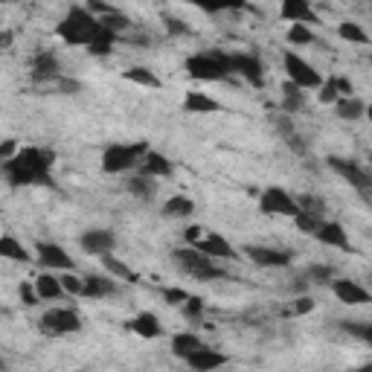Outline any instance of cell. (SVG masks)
<instances>
[{"label":"cell","instance_id":"c3c4849f","mask_svg":"<svg viewBox=\"0 0 372 372\" xmlns=\"http://www.w3.org/2000/svg\"><path fill=\"white\" fill-rule=\"evenodd\" d=\"M18 152H20V148H18V143L15 140H4V145H0V160H12V157H18Z\"/></svg>","mask_w":372,"mask_h":372},{"label":"cell","instance_id":"f907efd6","mask_svg":"<svg viewBox=\"0 0 372 372\" xmlns=\"http://www.w3.org/2000/svg\"><path fill=\"white\" fill-rule=\"evenodd\" d=\"M335 82H337V90H340V99H349V96H355V88H352V82L346 79V76H335Z\"/></svg>","mask_w":372,"mask_h":372},{"label":"cell","instance_id":"d6a6232c","mask_svg":"<svg viewBox=\"0 0 372 372\" xmlns=\"http://www.w3.org/2000/svg\"><path fill=\"white\" fill-rule=\"evenodd\" d=\"M102 265H105V270H108L111 277H116V280H122V282H137V274H134V270H131L126 262H122V259H114V256L108 253V256H102Z\"/></svg>","mask_w":372,"mask_h":372},{"label":"cell","instance_id":"db71d44e","mask_svg":"<svg viewBox=\"0 0 372 372\" xmlns=\"http://www.w3.org/2000/svg\"><path fill=\"white\" fill-rule=\"evenodd\" d=\"M369 160H372V155H369Z\"/></svg>","mask_w":372,"mask_h":372},{"label":"cell","instance_id":"277c9868","mask_svg":"<svg viewBox=\"0 0 372 372\" xmlns=\"http://www.w3.org/2000/svg\"><path fill=\"white\" fill-rule=\"evenodd\" d=\"M172 259H175V265L184 270L186 277H192V280L210 282V280H224L227 277L224 270L215 265V259L204 256L198 247H178V251H172Z\"/></svg>","mask_w":372,"mask_h":372},{"label":"cell","instance_id":"484cf974","mask_svg":"<svg viewBox=\"0 0 372 372\" xmlns=\"http://www.w3.org/2000/svg\"><path fill=\"white\" fill-rule=\"evenodd\" d=\"M192 212H195V201L186 195H172L163 204V215H169V218H189Z\"/></svg>","mask_w":372,"mask_h":372},{"label":"cell","instance_id":"681fc988","mask_svg":"<svg viewBox=\"0 0 372 372\" xmlns=\"http://www.w3.org/2000/svg\"><path fill=\"white\" fill-rule=\"evenodd\" d=\"M56 88H59L61 93H70V96H73V93H79V90H82V85H79L76 79H64V76H61V79L56 82Z\"/></svg>","mask_w":372,"mask_h":372},{"label":"cell","instance_id":"ab89813d","mask_svg":"<svg viewBox=\"0 0 372 372\" xmlns=\"http://www.w3.org/2000/svg\"><path fill=\"white\" fill-rule=\"evenodd\" d=\"M340 329L361 337V340H366V343H372V323H340Z\"/></svg>","mask_w":372,"mask_h":372},{"label":"cell","instance_id":"f35d334b","mask_svg":"<svg viewBox=\"0 0 372 372\" xmlns=\"http://www.w3.org/2000/svg\"><path fill=\"white\" fill-rule=\"evenodd\" d=\"M61 285H64V294H70V296H85V280L82 277L64 274L61 277Z\"/></svg>","mask_w":372,"mask_h":372},{"label":"cell","instance_id":"816d5d0a","mask_svg":"<svg viewBox=\"0 0 372 372\" xmlns=\"http://www.w3.org/2000/svg\"><path fill=\"white\" fill-rule=\"evenodd\" d=\"M366 119H369V122H372V102H369V105H366Z\"/></svg>","mask_w":372,"mask_h":372},{"label":"cell","instance_id":"ba28073f","mask_svg":"<svg viewBox=\"0 0 372 372\" xmlns=\"http://www.w3.org/2000/svg\"><path fill=\"white\" fill-rule=\"evenodd\" d=\"M259 210H262L265 215L296 218V212H300V204H296L282 186H268V189L259 195Z\"/></svg>","mask_w":372,"mask_h":372},{"label":"cell","instance_id":"d4e9b609","mask_svg":"<svg viewBox=\"0 0 372 372\" xmlns=\"http://www.w3.org/2000/svg\"><path fill=\"white\" fill-rule=\"evenodd\" d=\"M218 108H221V105L215 102L212 96L198 93V90L186 93V99H184V111H189V114H212V111H218Z\"/></svg>","mask_w":372,"mask_h":372},{"label":"cell","instance_id":"4dcf8cb0","mask_svg":"<svg viewBox=\"0 0 372 372\" xmlns=\"http://www.w3.org/2000/svg\"><path fill=\"white\" fill-rule=\"evenodd\" d=\"M122 79H128L134 85H143V88H160L163 85L148 67H128V70H122Z\"/></svg>","mask_w":372,"mask_h":372},{"label":"cell","instance_id":"7402d4cb","mask_svg":"<svg viewBox=\"0 0 372 372\" xmlns=\"http://www.w3.org/2000/svg\"><path fill=\"white\" fill-rule=\"evenodd\" d=\"M35 291L41 300H59V296H64V285H61V277L49 274V270H44V274L35 277Z\"/></svg>","mask_w":372,"mask_h":372},{"label":"cell","instance_id":"ffe728a7","mask_svg":"<svg viewBox=\"0 0 372 372\" xmlns=\"http://www.w3.org/2000/svg\"><path fill=\"white\" fill-rule=\"evenodd\" d=\"M172 172H175V163L163 152H148L140 163V175H148V178H169Z\"/></svg>","mask_w":372,"mask_h":372},{"label":"cell","instance_id":"ac0fdd59","mask_svg":"<svg viewBox=\"0 0 372 372\" xmlns=\"http://www.w3.org/2000/svg\"><path fill=\"white\" fill-rule=\"evenodd\" d=\"M32 79L35 82H59L61 79V67L53 53H38L32 61Z\"/></svg>","mask_w":372,"mask_h":372},{"label":"cell","instance_id":"30bf717a","mask_svg":"<svg viewBox=\"0 0 372 372\" xmlns=\"http://www.w3.org/2000/svg\"><path fill=\"white\" fill-rule=\"evenodd\" d=\"M224 64H227V70L233 73V76H241L251 85L262 88V82H265L262 79V61L256 56H251V53H224Z\"/></svg>","mask_w":372,"mask_h":372},{"label":"cell","instance_id":"8d00e7d4","mask_svg":"<svg viewBox=\"0 0 372 372\" xmlns=\"http://www.w3.org/2000/svg\"><path fill=\"white\" fill-rule=\"evenodd\" d=\"M332 277H335V270H332L329 265H311V268L306 270V280H308V282H317V285L332 282Z\"/></svg>","mask_w":372,"mask_h":372},{"label":"cell","instance_id":"f5cc1de1","mask_svg":"<svg viewBox=\"0 0 372 372\" xmlns=\"http://www.w3.org/2000/svg\"><path fill=\"white\" fill-rule=\"evenodd\" d=\"M355 372H372V364H366V366H361V369H355Z\"/></svg>","mask_w":372,"mask_h":372},{"label":"cell","instance_id":"5bb4252c","mask_svg":"<svg viewBox=\"0 0 372 372\" xmlns=\"http://www.w3.org/2000/svg\"><path fill=\"white\" fill-rule=\"evenodd\" d=\"M332 291H335L337 300L346 303V306H366V303H372V294L366 288H361L358 282H352V280H335Z\"/></svg>","mask_w":372,"mask_h":372},{"label":"cell","instance_id":"52a82bcc","mask_svg":"<svg viewBox=\"0 0 372 372\" xmlns=\"http://www.w3.org/2000/svg\"><path fill=\"white\" fill-rule=\"evenodd\" d=\"M285 73H288V82L296 85V88H303V90H320L323 88V76L303 59V56H296V53H285Z\"/></svg>","mask_w":372,"mask_h":372},{"label":"cell","instance_id":"8fae6325","mask_svg":"<svg viewBox=\"0 0 372 372\" xmlns=\"http://www.w3.org/2000/svg\"><path fill=\"white\" fill-rule=\"evenodd\" d=\"M244 253H247V259H251L253 265H262V268H288L294 262V253L291 251H277V247L247 244Z\"/></svg>","mask_w":372,"mask_h":372},{"label":"cell","instance_id":"d590c367","mask_svg":"<svg viewBox=\"0 0 372 372\" xmlns=\"http://www.w3.org/2000/svg\"><path fill=\"white\" fill-rule=\"evenodd\" d=\"M288 44H294V47L314 44V32H311L308 27H303V23H291V30H288Z\"/></svg>","mask_w":372,"mask_h":372},{"label":"cell","instance_id":"b9f144b4","mask_svg":"<svg viewBox=\"0 0 372 372\" xmlns=\"http://www.w3.org/2000/svg\"><path fill=\"white\" fill-rule=\"evenodd\" d=\"M184 311H186L189 320H198V317L204 314V300H201V296H192V294H189V300L184 303Z\"/></svg>","mask_w":372,"mask_h":372},{"label":"cell","instance_id":"8992f818","mask_svg":"<svg viewBox=\"0 0 372 372\" xmlns=\"http://www.w3.org/2000/svg\"><path fill=\"white\" fill-rule=\"evenodd\" d=\"M186 73L195 82H224L230 70L224 64V53H198L186 59Z\"/></svg>","mask_w":372,"mask_h":372},{"label":"cell","instance_id":"7c38bea8","mask_svg":"<svg viewBox=\"0 0 372 372\" xmlns=\"http://www.w3.org/2000/svg\"><path fill=\"white\" fill-rule=\"evenodd\" d=\"M35 253H38V262L47 268V270H73V259L67 256L64 247L53 244V241H38L35 244Z\"/></svg>","mask_w":372,"mask_h":372},{"label":"cell","instance_id":"f6af8a7d","mask_svg":"<svg viewBox=\"0 0 372 372\" xmlns=\"http://www.w3.org/2000/svg\"><path fill=\"white\" fill-rule=\"evenodd\" d=\"M308 311H314V300H311V296H296L294 306H291V314H308Z\"/></svg>","mask_w":372,"mask_h":372},{"label":"cell","instance_id":"9a60e30c","mask_svg":"<svg viewBox=\"0 0 372 372\" xmlns=\"http://www.w3.org/2000/svg\"><path fill=\"white\" fill-rule=\"evenodd\" d=\"M195 247L204 256H210V259H236V247L224 236H221V233H207Z\"/></svg>","mask_w":372,"mask_h":372},{"label":"cell","instance_id":"5b68a950","mask_svg":"<svg viewBox=\"0 0 372 372\" xmlns=\"http://www.w3.org/2000/svg\"><path fill=\"white\" fill-rule=\"evenodd\" d=\"M326 163H329L332 172H337L343 181H349V186L358 192V198H361L364 204L372 207V175H369V172H366L361 163L346 160V157H335V155H332Z\"/></svg>","mask_w":372,"mask_h":372},{"label":"cell","instance_id":"7a4b0ae2","mask_svg":"<svg viewBox=\"0 0 372 372\" xmlns=\"http://www.w3.org/2000/svg\"><path fill=\"white\" fill-rule=\"evenodd\" d=\"M99 30H102V23H99V18H93L85 6L70 9V12L61 18V23L56 27V32H59V38H61L64 44H70V47H85V49H88V44L99 35Z\"/></svg>","mask_w":372,"mask_h":372},{"label":"cell","instance_id":"bcb514c9","mask_svg":"<svg viewBox=\"0 0 372 372\" xmlns=\"http://www.w3.org/2000/svg\"><path fill=\"white\" fill-rule=\"evenodd\" d=\"M163 23H166L169 35H186L189 32V27H186L184 20H178V18H163Z\"/></svg>","mask_w":372,"mask_h":372},{"label":"cell","instance_id":"f1b7e54d","mask_svg":"<svg viewBox=\"0 0 372 372\" xmlns=\"http://www.w3.org/2000/svg\"><path fill=\"white\" fill-rule=\"evenodd\" d=\"M335 111H337V116H340V119H349V122H355V119L366 116V105L361 102L358 96H349V99H337Z\"/></svg>","mask_w":372,"mask_h":372},{"label":"cell","instance_id":"2e32d148","mask_svg":"<svg viewBox=\"0 0 372 372\" xmlns=\"http://www.w3.org/2000/svg\"><path fill=\"white\" fill-rule=\"evenodd\" d=\"M280 18L282 20H291V23H303V27H308V23H317V12L308 6V0H282Z\"/></svg>","mask_w":372,"mask_h":372},{"label":"cell","instance_id":"e0dca14e","mask_svg":"<svg viewBox=\"0 0 372 372\" xmlns=\"http://www.w3.org/2000/svg\"><path fill=\"white\" fill-rule=\"evenodd\" d=\"M314 239L323 241L326 247H337V251H352L349 236H346V230L337 224V221H323V224H320V230L314 233Z\"/></svg>","mask_w":372,"mask_h":372},{"label":"cell","instance_id":"44dd1931","mask_svg":"<svg viewBox=\"0 0 372 372\" xmlns=\"http://www.w3.org/2000/svg\"><path fill=\"white\" fill-rule=\"evenodd\" d=\"M128 329H131L134 335L145 337V340H155V337H160V335H163L160 320H157L152 311H140L137 317H131V320H128Z\"/></svg>","mask_w":372,"mask_h":372},{"label":"cell","instance_id":"7bdbcfd3","mask_svg":"<svg viewBox=\"0 0 372 372\" xmlns=\"http://www.w3.org/2000/svg\"><path fill=\"white\" fill-rule=\"evenodd\" d=\"M186 300H189V294L184 288H166L163 291V303H169V306H181Z\"/></svg>","mask_w":372,"mask_h":372},{"label":"cell","instance_id":"e575fe53","mask_svg":"<svg viewBox=\"0 0 372 372\" xmlns=\"http://www.w3.org/2000/svg\"><path fill=\"white\" fill-rule=\"evenodd\" d=\"M326 218H320V215H314V212H306V210H300L296 212V218H294V224L300 227L303 233H308V236H314L317 230H320V224H323Z\"/></svg>","mask_w":372,"mask_h":372},{"label":"cell","instance_id":"83f0119b","mask_svg":"<svg viewBox=\"0 0 372 372\" xmlns=\"http://www.w3.org/2000/svg\"><path fill=\"white\" fill-rule=\"evenodd\" d=\"M128 192L134 198H140V201H152V198L157 195V184H155V178H148V175H134L128 181Z\"/></svg>","mask_w":372,"mask_h":372},{"label":"cell","instance_id":"603a6c76","mask_svg":"<svg viewBox=\"0 0 372 372\" xmlns=\"http://www.w3.org/2000/svg\"><path fill=\"white\" fill-rule=\"evenodd\" d=\"M201 337H198V335H192V332H181V335H175V337H172V352H175L178 358H192L198 349H201Z\"/></svg>","mask_w":372,"mask_h":372},{"label":"cell","instance_id":"3957f363","mask_svg":"<svg viewBox=\"0 0 372 372\" xmlns=\"http://www.w3.org/2000/svg\"><path fill=\"white\" fill-rule=\"evenodd\" d=\"M152 152L145 140H137V143H114L105 148L102 155V172L105 175H122V172H131L134 166L143 163V157Z\"/></svg>","mask_w":372,"mask_h":372},{"label":"cell","instance_id":"836d02e7","mask_svg":"<svg viewBox=\"0 0 372 372\" xmlns=\"http://www.w3.org/2000/svg\"><path fill=\"white\" fill-rule=\"evenodd\" d=\"M337 35H340L343 41H349V44H369L366 30L361 27V23H355V20H343V23H337Z\"/></svg>","mask_w":372,"mask_h":372},{"label":"cell","instance_id":"4316f807","mask_svg":"<svg viewBox=\"0 0 372 372\" xmlns=\"http://www.w3.org/2000/svg\"><path fill=\"white\" fill-rule=\"evenodd\" d=\"M0 256H6V259H12V262H23V265L32 259L27 247H23V244H20L15 236H9V233L0 239Z\"/></svg>","mask_w":372,"mask_h":372},{"label":"cell","instance_id":"1f68e13d","mask_svg":"<svg viewBox=\"0 0 372 372\" xmlns=\"http://www.w3.org/2000/svg\"><path fill=\"white\" fill-rule=\"evenodd\" d=\"M282 105H285V111H291V114L303 111V108H306V93H303V88H296V85L285 82V88H282Z\"/></svg>","mask_w":372,"mask_h":372},{"label":"cell","instance_id":"74e56055","mask_svg":"<svg viewBox=\"0 0 372 372\" xmlns=\"http://www.w3.org/2000/svg\"><path fill=\"white\" fill-rule=\"evenodd\" d=\"M317 99H320V102H323V105H337V99H340V90H337V82H335V76L323 82V88H320Z\"/></svg>","mask_w":372,"mask_h":372},{"label":"cell","instance_id":"ee69618b","mask_svg":"<svg viewBox=\"0 0 372 372\" xmlns=\"http://www.w3.org/2000/svg\"><path fill=\"white\" fill-rule=\"evenodd\" d=\"M18 294H20V300H23V306H38V303H41V296H38L35 285H27V282H23V285L18 288Z\"/></svg>","mask_w":372,"mask_h":372},{"label":"cell","instance_id":"cb8c5ba5","mask_svg":"<svg viewBox=\"0 0 372 372\" xmlns=\"http://www.w3.org/2000/svg\"><path fill=\"white\" fill-rule=\"evenodd\" d=\"M116 294V282L108 277H85V296L88 300H102V296Z\"/></svg>","mask_w":372,"mask_h":372},{"label":"cell","instance_id":"9c48e42d","mask_svg":"<svg viewBox=\"0 0 372 372\" xmlns=\"http://www.w3.org/2000/svg\"><path fill=\"white\" fill-rule=\"evenodd\" d=\"M38 326L47 335H76V332H82V317L70 308H49L38 320Z\"/></svg>","mask_w":372,"mask_h":372},{"label":"cell","instance_id":"f546056e","mask_svg":"<svg viewBox=\"0 0 372 372\" xmlns=\"http://www.w3.org/2000/svg\"><path fill=\"white\" fill-rule=\"evenodd\" d=\"M114 44H116V32L108 30V27H102V30H99V35L88 44V53L90 56H108L111 49H114Z\"/></svg>","mask_w":372,"mask_h":372},{"label":"cell","instance_id":"60d3db41","mask_svg":"<svg viewBox=\"0 0 372 372\" xmlns=\"http://www.w3.org/2000/svg\"><path fill=\"white\" fill-rule=\"evenodd\" d=\"M99 23H102V27H108V30H114V32H116V30H126V27H128L131 20H128L126 15H122V12H114V15L102 18V20H99Z\"/></svg>","mask_w":372,"mask_h":372},{"label":"cell","instance_id":"6da1fadb","mask_svg":"<svg viewBox=\"0 0 372 372\" xmlns=\"http://www.w3.org/2000/svg\"><path fill=\"white\" fill-rule=\"evenodd\" d=\"M53 163L56 155L49 148L27 145L18 152V157L4 163V178L9 181V186H56Z\"/></svg>","mask_w":372,"mask_h":372},{"label":"cell","instance_id":"d6986e66","mask_svg":"<svg viewBox=\"0 0 372 372\" xmlns=\"http://www.w3.org/2000/svg\"><path fill=\"white\" fill-rule=\"evenodd\" d=\"M186 364L195 372H212V369H218V366L227 364V355L218 352V349H210V346H201V349H198L192 358H186Z\"/></svg>","mask_w":372,"mask_h":372},{"label":"cell","instance_id":"7dc6e473","mask_svg":"<svg viewBox=\"0 0 372 372\" xmlns=\"http://www.w3.org/2000/svg\"><path fill=\"white\" fill-rule=\"evenodd\" d=\"M204 236H207V230H204V227H198V224H189V227L184 230V241H186V244H198Z\"/></svg>","mask_w":372,"mask_h":372},{"label":"cell","instance_id":"4fadbf2b","mask_svg":"<svg viewBox=\"0 0 372 372\" xmlns=\"http://www.w3.org/2000/svg\"><path fill=\"white\" fill-rule=\"evenodd\" d=\"M79 244H82V251H85V253H93V256L102 259V256L114 253L116 236H114L111 230H85L82 239H79Z\"/></svg>","mask_w":372,"mask_h":372}]
</instances>
